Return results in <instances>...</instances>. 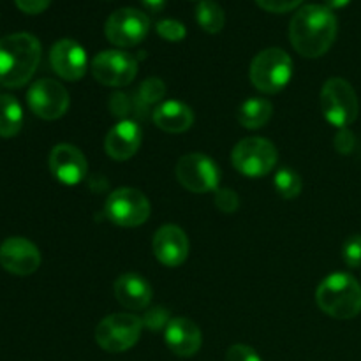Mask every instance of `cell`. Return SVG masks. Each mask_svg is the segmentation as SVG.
I'll list each match as a JSON object with an SVG mask.
<instances>
[{
    "label": "cell",
    "instance_id": "cell-14",
    "mask_svg": "<svg viewBox=\"0 0 361 361\" xmlns=\"http://www.w3.org/2000/svg\"><path fill=\"white\" fill-rule=\"evenodd\" d=\"M53 71L66 81H80L87 73V51L73 39H60L49 49Z\"/></svg>",
    "mask_w": 361,
    "mask_h": 361
},
{
    "label": "cell",
    "instance_id": "cell-26",
    "mask_svg": "<svg viewBox=\"0 0 361 361\" xmlns=\"http://www.w3.org/2000/svg\"><path fill=\"white\" fill-rule=\"evenodd\" d=\"M155 30H157V34L161 35L164 41H169V42L183 41L187 35L185 25L180 23L178 20H173V18L157 21V25H155Z\"/></svg>",
    "mask_w": 361,
    "mask_h": 361
},
{
    "label": "cell",
    "instance_id": "cell-34",
    "mask_svg": "<svg viewBox=\"0 0 361 361\" xmlns=\"http://www.w3.org/2000/svg\"><path fill=\"white\" fill-rule=\"evenodd\" d=\"M14 4H16L18 9H21L23 13L39 14L42 13V11L48 9L51 0H14Z\"/></svg>",
    "mask_w": 361,
    "mask_h": 361
},
{
    "label": "cell",
    "instance_id": "cell-27",
    "mask_svg": "<svg viewBox=\"0 0 361 361\" xmlns=\"http://www.w3.org/2000/svg\"><path fill=\"white\" fill-rule=\"evenodd\" d=\"M141 321H143V326L148 328V330L161 331L166 330V326L169 324L171 317H169V312L164 307H154V309H148L147 312H145Z\"/></svg>",
    "mask_w": 361,
    "mask_h": 361
},
{
    "label": "cell",
    "instance_id": "cell-28",
    "mask_svg": "<svg viewBox=\"0 0 361 361\" xmlns=\"http://www.w3.org/2000/svg\"><path fill=\"white\" fill-rule=\"evenodd\" d=\"M214 201L215 207L224 214H235L240 207V197L233 189H217Z\"/></svg>",
    "mask_w": 361,
    "mask_h": 361
},
{
    "label": "cell",
    "instance_id": "cell-3",
    "mask_svg": "<svg viewBox=\"0 0 361 361\" xmlns=\"http://www.w3.org/2000/svg\"><path fill=\"white\" fill-rule=\"evenodd\" d=\"M317 307L335 319H353L361 312V286L353 275L338 271L324 279L316 291Z\"/></svg>",
    "mask_w": 361,
    "mask_h": 361
},
{
    "label": "cell",
    "instance_id": "cell-12",
    "mask_svg": "<svg viewBox=\"0 0 361 361\" xmlns=\"http://www.w3.org/2000/svg\"><path fill=\"white\" fill-rule=\"evenodd\" d=\"M28 108L42 120H56L69 109V92L62 83L55 80H39L28 88Z\"/></svg>",
    "mask_w": 361,
    "mask_h": 361
},
{
    "label": "cell",
    "instance_id": "cell-33",
    "mask_svg": "<svg viewBox=\"0 0 361 361\" xmlns=\"http://www.w3.org/2000/svg\"><path fill=\"white\" fill-rule=\"evenodd\" d=\"M130 108H133V106H130V101L127 99V95L120 94V92L118 94L111 95V99H109V109H111L113 115L118 116V118L126 120L127 113L130 111Z\"/></svg>",
    "mask_w": 361,
    "mask_h": 361
},
{
    "label": "cell",
    "instance_id": "cell-36",
    "mask_svg": "<svg viewBox=\"0 0 361 361\" xmlns=\"http://www.w3.org/2000/svg\"><path fill=\"white\" fill-rule=\"evenodd\" d=\"M351 2V0H324V6L328 7V9H342V7H345L348 4Z\"/></svg>",
    "mask_w": 361,
    "mask_h": 361
},
{
    "label": "cell",
    "instance_id": "cell-31",
    "mask_svg": "<svg viewBox=\"0 0 361 361\" xmlns=\"http://www.w3.org/2000/svg\"><path fill=\"white\" fill-rule=\"evenodd\" d=\"M226 361H263L252 348L245 344H235L226 353Z\"/></svg>",
    "mask_w": 361,
    "mask_h": 361
},
{
    "label": "cell",
    "instance_id": "cell-29",
    "mask_svg": "<svg viewBox=\"0 0 361 361\" xmlns=\"http://www.w3.org/2000/svg\"><path fill=\"white\" fill-rule=\"evenodd\" d=\"M342 257H344L345 264L351 268L361 267V235L349 236L342 249Z\"/></svg>",
    "mask_w": 361,
    "mask_h": 361
},
{
    "label": "cell",
    "instance_id": "cell-30",
    "mask_svg": "<svg viewBox=\"0 0 361 361\" xmlns=\"http://www.w3.org/2000/svg\"><path fill=\"white\" fill-rule=\"evenodd\" d=\"M302 2L303 0H256V4L261 7V9L268 11V13H275V14L289 13V11L296 9Z\"/></svg>",
    "mask_w": 361,
    "mask_h": 361
},
{
    "label": "cell",
    "instance_id": "cell-32",
    "mask_svg": "<svg viewBox=\"0 0 361 361\" xmlns=\"http://www.w3.org/2000/svg\"><path fill=\"white\" fill-rule=\"evenodd\" d=\"M335 150L342 155H349L356 147V137L353 134V130H349L348 127L344 129H338V133L335 134Z\"/></svg>",
    "mask_w": 361,
    "mask_h": 361
},
{
    "label": "cell",
    "instance_id": "cell-19",
    "mask_svg": "<svg viewBox=\"0 0 361 361\" xmlns=\"http://www.w3.org/2000/svg\"><path fill=\"white\" fill-rule=\"evenodd\" d=\"M115 298L118 300L123 309L129 310H145L152 303L154 289L150 282L137 274L120 275L113 286Z\"/></svg>",
    "mask_w": 361,
    "mask_h": 361
},
{
    "label": "cell",
    "instance_id": "cell-9",
    "mask_svg": "<svg viewBox=\"0 0 361 361\" xmlns=\"http://www.w3.org/2000/svg\"><path fill=\"white\" fill-rule=\"evenodd\" d=\"M176 178L190 192H215L221 183V169L214 159L196 152L180 157L176 162Z\"/></svg>",
    "mask_w": 361,
    "mask_h": 361
},
{
    "label": "cell",
    "instance_id": "cell-6",
    "mask_svg": "<svg viewBox=\"0 0 361 361\" xmlns=\"http://www.w3.org/2000/svg\"><path fill=\"white\" fill-rule=\"evenodd\" d=\"M143 321L134 314L118 312L104 317L95 328V342L108 353H123L137 344Z\"/></svg>",
    "mask_w": 361,
    "mask_h": 361
},
{
    "label": "cell",
    "instance_id": "cell-1",
    "mask_svg": "<svg viewBox=\"0 0 361 361\" xmlns=\"http://www.w3.org/2000/svg\"><path fill=\"white\" fill-rule=\"evenodd\" d=\"M338 23L334 11L319 4L298 9L289 23V41L305 59H319L334 46Z\"/></svg>",
    "mask_w": 361,
    "mask_h": 361
},
{
    "label": "cell",
    "instance_id": "cell-10",
    "mask_svg": "<svg viewBox=\"0 0 361 361\" xmlns=\"http://www.w3.org/2000/svg\"><path fill=\"white\" fill-rule=\"evenodd\" d=\"M150 32V18L140 9L123 7L108 18L104 27L106 39L118 48L137 46Z\"/></svg>",
    "mask_w": 361,
    "mask_h": 361
},
{
    "label": "cell",
    "instance_id": "cell-16",
    "mask_svg": "<svg viewBox=\"0 0 361 361\" xmlns=\"http://www.w3.org/2000/svg\"><path fill=\"white\" fill-rule=\"evenodd\" d=\"M49 169L51 175L63 185H78L87 175L88 162L80 148L74 145L60 143L49 154Z\"/></svg>",
    "mask_w": 361,
    "mask_h": 361
},
{
    "label": "cell",
    "instance_id": "cell-5",
    "mask_svg": "<svg viewBox=\"0 0 361 361\" xmlns=\"http://www.w3.org/2000/svg\"><path fill=\"white\" fill-rule=\"evenodd\" d=\"M321 109L326 122L337 129L351 126L360 111L358 97L351 83L344 78H330L321 88Z\"/></svg>",
    "mask_w": 361,
    "mask_h": 361
},
{
    "label": "cell",
    "instance_id": "cell-21",
    "mask_svg": "<svg viewBox=\"0 0 361 361\" xmlns=\"http://www.w3.org/2000/svg\"><path fill=\"white\" fill-rule=\"evenodd\" d=\"M274 113V106L268 99L250 97L238 108V122L245 129H261L267 126Z\"/></svg>",
    "mask_w": 361,
    "mask_h": 361
},
{
    "label": "cell",
    "instance_id": "cell-2",
    "mask_svg": "<svg viewBox=\"0 0 361 361\" xmlns=\"http://www.w3.org/2000/svg\"><path fill=\"white\" fill-rule=\"evenodd\" d=\"M41 62V42L27 32L0 39V85L20 88L32 80Z\"/></svg>",
    "mask_w": 361,
    "mask_h": 361
},
{
    "label": "cell",
    "instance_id": "cell-11",
    "mask_svg": "<svg viewBox=\"0 0 361 361\" xmlns=\"http://www.w3.org/2000/svg\"><path fill=\"white\" fill-rule=\"evenodd\" d=\"M92 76L106 87H126L137 74V60L120 49H106L94 56L90 63Z\"/></svg>",
    "mask_w": 361,
    "mask_h": 361
},
{
    "label": "cell",
    "instance_id": "cell-4",
    "mask_svg": "<svg viewBox=\"0 0 361 361\" xmlns=\"http://www.w3.org/2000/svg\"><path fill=\"white\" fill-rule=\"evenodd\" d=\"M249 78L263 94H279L293 78V60L284 49L268 48L257 53L250 63Z\"/></svg>",
    "mask_w": 361,
    "mask_h": 361
},
{
    "label": "cell",
    "instance_id": "cell-23",
    "mask_svg": "<svg viewBox=\"0 0 361 361\" xmlns=\"http://www.w3.org/2000/svg\"><path fill=\"white\" fill-rule=\"evenodd\" d=\"M196 20L204 32L219 34L226 25V14L215 0H201L196 7Z\"/></svg>",
    "mask_w": 361,
    "mask_h": 361
},
{
    "label": "cell",
    "instance_id": "cell-15",
    "mask_svg": "<svg viewBox=\"0 0 361 361\" xmlns=\"http://www.w3.org/2000/svg\"><path fill=\"white\" fill-rule=\"evenodd\" d=\"M152 249L159 263L168 268H176L185 263L189 256V238L182 228L166 224L155 231Z\"/></svg>",
    "mask_w": 361,
    "mask_h": 361
},
{
    "label": "cell",
    "instance_id": "cell-20",
    "mask_svg": "<svg viewBox=\"0 0 361 361\" xmlns=\"http://www.w3.org/2000/svg\"><path fill=\"white\" fill-rule=\"evenodd\" d=\"M154 122L161 130L169 134L185 133L192 127L194 113L187 104L180 101H166L154 111Z\"/></svg>",
    "mask_w": 361,
    "mask_h": 361
},
{
    "label": "cell",
    "instance_id": "cell-24",
    "mask_svg": "<svg viewBox=\"0 0 361 361\" xmlns=\"http://www.w3.org/2000/svg\"><path fill=\"white\" fill-rule=\"evenodd\" d=\"M275 190L279 192V196L284 197V200H295V197L300 196L302 192V178L296 171L289 168H282L275 173L274 178Z\"/></svg>",
    "mask_w": 361,
    "mask_h": 361
},
{
    "label": "cell",
    "instance_id": "cell-8",
    "mask_svg": "<svg viewBox=\"0 0 361 361\" xmlns=\"http://www.w3.org/2000/svg\"><path fill=\"white\" fill-rule=\"evenodd\" d=\"M106 215L118 228H137L150 217V201L141 190L133 187H120L106 200Z\"/></svg>",
    "mask_w": 361,
    "mask_h": 361
},
{
    "label": "cell",
    "instance_id": "cell-35",
    "mask_svg": "<svg viewBox=\"0 0 361 361\" xmlns=\"http://www.w3.org/2000/svg\"><path fill=\"white\" fill-rule=\"evenodd\" d=\"M141 4H143L148 11H152V13H161V11L164 9L166 4H168V0H141Z\"/></svg>",
    "mask_w": 361,
    "mask_h": 361
},
{
    "label": "cell",
    "instance_id": "cell-13",
    "mask_svg": "<svg viewBox=\"0 0 361 361\" xmlns=\"http://www.w3.org/2000/svg\"><path fill=\"white\" fill-rule=\"evenodd\" d=\"M0 264L13 275H32L41 267V252L30 240L11 236L0 245Z\"/></svg>",
    "mask_w": 361,
    "mask_h": 361
},
{
    "label": "cell",
    "instance_id": "cell-18",
    "mask_svg": "<svg viewBox=\"0 0 361 361\" xmlns=\"http://www.w3.org/2000/svg\"><path fill=\"white\" fill-rule=\"evenodd\" d=\"M141 127L134 120H120L113 129H109L104 140V150L115 161H127L141 147Z\"/></svg>",
    "mask_w": 361,
    "mask_h": 361
},
{
    "label": "cell",
    "instance_id": "cell-22",
    "mask_svg": "<svg viewBox=\"0 0 361 361\" xmlns=\"http://www.w3.org/2000/svg\"><path fill=\"white\" fill-rule=\"evenodd\" d=\"M23 126V109L13 95H0V137H14Z\"/></svg>",
    "mask_w": 361,
    "mask_h": 361
},
{
    "label": "cell",
    "instance_id": "cell-7",
    "mask_svg": "<svg viewBox=\"0 0 361 361\" xmlns=\"http://www.w3.org/2000/svg\"><path fill=\"white\" fill-rule=\"evenodd\" d=\"M277 159V148L264 137H245L231 152V162L236 171L250 178L267 176L275 168Z\"/></svg>",
    "mask_w": 361,
    "mask_h": 361
},
{
    "label": "cell",
    "instance_id": "cell-25",
    "mask_svg": "<svg viewBox=\"0 0 361 361\" xmlns=\"http://www.w3.org/2000/svg\"><path fill=\"white\" fill-rule=\"evenodd\" d=\"M166 95V85L161 78H148L141 83L140 90H137V97L140 102H143L145 106L155 104V102L162 101V97Z\"/></svg>",
    "mask_w": 361,
    "mask_h": 361
},
{
    "label": "cell",
    "instance_id": "cell-17",
    "mask_svg": "<svg viewBox=\"0 0 361 361\" xmlns=\"http://www.w3.org/2000/svg\"><path fill=\"white\" fill-rule=\"evenodd\" d=\"M164 342L173 355L180 358H190L201 349V330L187 317H175L164 330Z\"/></svg>",
    "mask_w": 361,
    "mask_h": 361
}]
</instances>
